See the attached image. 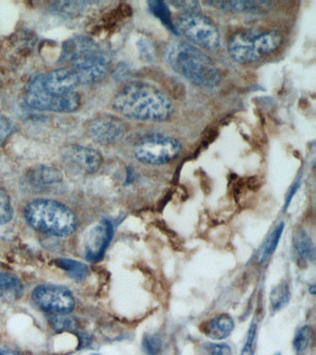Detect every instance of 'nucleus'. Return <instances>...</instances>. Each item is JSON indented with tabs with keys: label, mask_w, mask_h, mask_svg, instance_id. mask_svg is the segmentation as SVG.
<instances>
[{
	"label": "nucleus",
	"mask_w": 316,
	"mask_h": 355,
	"mask_svg": "<svg viewBox=\"0 0 316 355\" xmlns=\"http://www.w3.org/2000/svg\"><path fill=\"white\" fill-rule=\"evenodd\" d=\"M113 107L122 116L140 121H166L174 113L170 97L157 86L141 80L124 85L113 97Z\"/></svg>",
	"instance_id": "f257e3e1"
},
{
	"label": "nucleus",
	"mask_w": 316,
	"mask_h": 355,
	"mask_svg": "<svg viewBox=\"0 0 316 355\" xmlns=\"http://www.w3.org/2000/svg\"><path fill=\"white\" fill-rule=\"evenodd\" d=\"M165 58L174 71L199 87L215 88L220 85L222 74L217 64L190 42L172 40L165 47Z\"/></svg>",
	"instance_id": "f03ea898"
},
{
	"label": "nucleus",
	"mask_w": 316,
	"mask_h": 355,
	"mask_svg": "<svg viewBox=\"0 0 316 355\" xmlns=\"http://www.w3.org/2000/svg\"><path fill=\"white\" fill-rule=\"evenodd\" d=\"M24 216L33 229L45 234L66 237L76 229V216L73 211L55 200H34L27 205Z\"/></svg>",
	"instance_id": "7ed1b4c3"
},
{
	"label": "nucleus",
	"mask_w": 316,
	"mask_h": 355,
	"mask_svg": "<svg viewBox=\"0 0 316 355\" xmlns=\"http://www.w3.org/2000/svg\"><path fill=\"white\" fill-rule=\"evenodd\" d=\"M282 43L283 36L278 31L244 30L230 37L227 49L235 62L249 64L276 51Z\"/></svg>",
	"instance_id": "20e7f679"
},
{
	"label": "nucleus",
	"mask_w": 316,
	"mask_h": 355,
	"mask_svg": "<svg viewBox=\"0 0 316 355\" xmlns=\"http://www.w3.org/2000/svg\"><path fill=\"white\" fill-rule=\"evenodd\" d=\"M176 32L185 36L190 44L201 49L216 51L221 47V35L212 19L199 12L183 13L176 19Z\"/></svg>",
	"instance_id": "39448f33"
},
{
	"label": "nucleus",
	"mask_w": 316,
	"mask_h": 355,
	"mask_svg": "<svg viewBox=\"0 0 316 355\" xmlns=\"http://www.w3.org/2000/svg\"><path fill=\"white\" fill-rule=\"evenodd\" d=\"M181 151L182 144L176 138L163 133L152 132L137 141L134 155L141 163L162 166L176 159Z\"/></svg>",
	"instance_id": "423d86ee"
},
{
	"label": "nucleus",
	"mask_w": 316,
	"mask_h": 355,
	"mask_svg": "<svg viewBox=\"0 0 316 355\" xmlns=\"http://www.w3.org/2000/svg\"><path fill=\"white\" fill-rule=\"evenodd\" d=\"M26 102L30 107L37 110L52 111V112H74L81 105V96L77 92L57 96L47 92L41 83V76L38 75L29 82L26 90Z\"/></svg>",
	"instance_id": "0eeeda50"
},
{
	"label": "nucleus",
	"mask_w": 316,
	"mask_h": 355,
	"mask_svg": "<svg viewBox=\"0 0 316 355\" xmlns=\"http://www.w3.org/2000/svg\"><path fill=\"white\" fill-rule=\"evenodd\" d=\"M33 300L40 309L51 313H69L76 305L71 291L57 285L38 286L33 291Z\"/></svg>",
	"instance_id": "6e6552de"
},
{
	"label": "nucleus",
	"mask_w": 316,
	"mask_h": 355,
	"mask_svg": "<svg viewBox=\"0 0 316 355\" xmlns=\"http://www.w3.org/2000/svg\"><path fill=\"white\" fill-rule=\"evenodd\" d=\"M110 58L101 49L74 61L71 69L78 78L80 85L101 82L110 69Z\"/></svg>",
	"instance_id": "1a4fd4ad"
},
{
	"label": "nucleus",
	"mask_w": 316,
	"mask_h": 355,
	"mask_svg": "<svg viewBox=\"0 0 316 355\" xmlns=\"http://www.w3.org/2000/svg\"><path fill=\"white\" fill-rule=\"evenodd\" d=\"M126 130L124 122L113 115L96 116L88 121L87 124L88 136L101 146H110L120 141Z\"/></svg>",
	"instance_id": "9d476101"
},
{
	"label": "nucleus",
	"mask_w": 316,
	"mask_h": 355,
	"mask_svg": "<svg viewBox=\"0 0 316 355\" xmlns=\"http://www.w3.org/2000/svg\"><path fill=\"white\" fill-rule=\"evenodd\" d=\"M113 237V226L110 220H102L88 232L85 241V257L91 262L103 258Z\"/></svg>",
	"instance_id": "9b49d317"
},
{
	"label": "nucleus",
	"mask_w": 316,
	"mask_h": 355,
	"mask_svg": "<svg viewBox=\"0 0 316 355\" xmlns=\"http://www.w3.org/2000/svg\"><path fill=\"white\" fill-rule=\"evenodd\" d=\"M63 158L72 168L83 173L92 174L102 165V155L98 150L81 146L66 147L63 152Z\"/></svg>",
	"instance_id": "f8f14e48"
},
{
	"label": "nucleus",
	"mask_w": 316,
	"mask_h": 355,
	"mask_svg": "<svg viewBox=\"0 0 316 355\" xmlns=\"http://www.w3.org/2000/svg\"><path fill=\"white\" fill-rule=\"evenodd\" d=\"M40 76L43 88L57 96L72 93L80 85L78 78L71 68L55 69Z\"/></svg>",
	"instance_id": "ddd939ff"
},
{
	"label": "nucleus",
	"mask_w": 316,
	"mask_h": 355,
	"mask_svg": "<svg viewBox=\"0 0 316 355\" xmlns=\"http://www.w3.org/2000/svg\"><path fill=\"white\" fill-rule=\"evenodd\" d=\"M99 44L88 36H74L63 44L60 62L73 63L84 55L99 50Z\"/></svg>",
	"instance_id": "4468645a"
},
{
	"label": "nucleus",
	"mask_w": 316,
	"mask_h": 355,
	"mask_svg": "<svg viewBox=\"0 0 316 355\" xmlns=\"http://www.w3.org/2000/svg\"><path fill=\"white\" fill-rule=\"evenodd\" d=\"M235 329V322L227 313L215 316L202 324L201 330L210 340H222L231 335Z\"/></svg>",
	"instance_id": "2eb2a0df"
},
{
	"label": "nucleus",
	"mask_w": 316,
	"mask_h": 355,
	"mask_svg": "<svg viewBox=\"0 0 316 355\" xmlns=\"http://www.w3.org/2000/svg\"><path fill=\"white\" fill-rule=\"evenodd\" d=\"M204 4L227 12L249 14L263 13L270 7L267 1H206Z\"/></svg>",
	"instance_id": "dca6fc26"
},
{
	"label": "nucleus",
	"mask_w": 316,
	"mask_h": 355,
	"mask_svg": "<svg viewBox=\"0 0 316 355\" xmlns=\"http://www.w3.org/2000/svg\"><path fill=\"white\" fill-rule=\"evenodd\" d=\"M30 183L34 186H46L59 183L63 180V173L56 168L48 166H40L30 171L28 174Z\"/></svg>",
	"instance_id": "f3484780"
},
{
	"label": "nucleus",
	"mask_w": 316,
	"mask_h": 355,
	"mask_svg": "<svg viewBox=\"0 0 316 355\" xmlns=\"http://www.w3.org/2000/svg\"><path fill=\"white\" fill-rule=\"evenodd\" d=\"M285 224L279 223L273 230V232L266 238L265 243L259 247L255 254L254 259L257 263H265L273 255L276 251L280 240H281L283 232H284Z\"/></svg>",
	"instance_id": "a211bd4d"
},
{
	"label": "nucleus",
	"mask_w": 316,
	"mask_h": 355,
	"mask_svg": "<svg viewBox=\"0 0 316 355\" xmlns=\"http://www.w3.org/2000/svg\"><path fill=\"white\" fill-rule=\"evenodd\" d=\"M24 294V285L15 275L0 273V297L9 301L20 299Z\"/></svg>",
	"instance_id": "6ab92c4d"
},
{
	"label": "nucleus",
	"mask_w": 316,
	"mask_h": 355,
	"mask_svg": "<svg viewBox=\"0 0 316 355\" xmlns=\"http://www.w3.org/2000/svg\"><path fill=\"white\" fill-rule=\"evenodd\" d=\"M57 266L67 273L68 276L77 282H82L90 275V268L85 263L70 258H59L55 261Z\"/></svg>",
	"instance_id": "aec40b11"
},
{
	"label": "nucleus",
	"mask_w": 316,
	"mask_h": 355,
	"mask_svg": "<svg viewBox=\"0 0 316 355\" xmlns=\"http://www.w3.org/2000/svg\"><path fill=\"white\" fill-rule=\"evenodd\" d=\"M293 245L299 257L309 261L315 260V245L304 230H298L294 233Z\"/></svg>",
	"instance_id": "412c9836"
},
{
	"label": "nucleus",
	"mask_w": 316,
	"mask_h": 355,
	"mask_svg": "<svg viewBox=\"0 0 316 355\" xmlns=\"http://www.w3.org/2000/svg\"><path fill=\"white\" fill-rule=\"evenodd\" d=\"M49 321L57 332H77L78 320L69 313H49Z\"/></svg>",
	"instance_id": "4be33fe9"
},
{
	"label": "nucleus",
	"mask_w": 316,
	"mask_h": 355,
	"mask_svg": "<svg viewBox=\"0 0 316 355\" xmlns=\"http://www.w3.org/2000/svg\"><path fill=\"white\" fill-rule=\"evenodd\" d=\"M90 2L85 1H59L51 5V10L58 15L68 17H76L84 12Z\"/></svg>",
	"instance_id": "5701e85b"
},
{
	"label": "nucleus",
	"mask_w": 316,
	"mask_h": 355,
	"mask_svg": "<svg viewBox=\"0 0 316 355\" xmlns=\"http://www.w3.org/2000/svg\"><path fill=\"white\" fill-rule=\"evenodd\" d=\"M290 291L287 282H281L271 291L270 304L273 312H278L288 304Z\"/></svg>",
	"instance_id": "b1692460"
},
{
	"label": "nucleus",
	"mask_w": 316,
	"mask_h": 355,
	"mask_svg": "<svg viewBox=\"0 0 316 355\" xmlns=\"http://www.w3.org/2000/svg\"><path fill=\"white\" fill-rule=\"evenodd\" d=\"M149 5L152 13H153L157 18H159L163 24H165L172 32L177 33L176 26H174L173 21H172L170 10H169L168 6L166 3L151 1L149 2Z\"/></svg>",
	"instance_id": "393cba45"
},
{
	"label": "nucleus",
	"mask_w": 316,
	"mask_h": 355,
	"mask_svg": "<svg viewBox=\"0 0 316 355\" xmlns=\"http://www.w3.org/2000/svg\"><path fill=\"white\" fill-rule=\"evenodd\" d=\"M13 214L15 212L10 196L4 188L0 187V226L12 220Z\"/></svg>",
	"instance_id": "a878e982"
},
{
	"label": "nucleus",
	"mask_w": 316,
	"mask_h": 355,
	"mask_svg": "<svg viewBox=\"0 0 316 355\" xmlns=\"http://www.w3.org/2000/svg\"><path fill=\"white\" fill-rule=\"evenodd\" d=\"M142 349L147 355H160L163 341L159 335L146 334L142 340Z\"/></svg>",
	"instance_id": "bb28decb"
},
{
	"label": "nucleus",
	"mask_w": 316,
	"mask_h": 355,
	"mask_svg": "<svg viewBox=\"0 0 316 355\" xmlns=\"http://www.w3.org/2000/svg\"><path fill=\"white\" fill-rule=\"evenodd\" d=\"M310 329L309 326H303L297 331L293 340V347L297 352H303L309 344Z\"/></svg>",
	"instance_id": "cd10ccee"
},
{
	"label": "nucleus",
	"mask_w": 316,
	"mask_h": 355,
	"mask_svg": "<svg viewBox=\"0 0 316 355\" xmlns=\"http://www.w3.org/2000/svg\"><path fill=\"white\" fill-rule=\"evenodd\" d=\"M15 130V126L13 122L7 116L0 114V146L6 143Z\"/></svg>",
	"instance_id": "c85d7f7f"
},
{
	"label": "nucleus",
	"mask_w": 316,
	"mask_h": 355,
	"mask_svg": "<svg viewBox=\"0 0 316 355\" xmlns=\"http://www.w3.org/2000/svg\"><path fill=\"white\" fill-rule=\"evenodd\" d=\"M257 324L252 323L249 327L248 338H247L245 345H244L240 355H255L254 344L256 340Z\"/></svg>",
	"instance_id": "c756f323"
},
{
	"label": "nucleus",
	"mask_w": 316,
	"mask_h": 355,
	"mask_svg": "<svg viewBox=\"0 0 316 355\" xmlns=\"http://www.w3.org/2000/svg\"><path fill=\"white\" fill-rule=\"evenodd\" d=\"M169 4L182 10L183 13L199 12L201 6L198 1H172Z\"/></svg>",
	"instance_id": "7c9ffc66"
},
{
	"label": "nucleus",
	"mask_w": 316,
	"mask_h": 355,
	"mask_svg": "<svg viewBox=\"0 0 316 355\" xmlns=\"http://www.w3.org/2000/svg\"><path fill=\"white\" fill-rule=\"evenodd\" d=\"M206 351L208 355H232L230 347L223 343H208Z\"/></svg>",
	"instance_id": "2f4dec72"
},
{
	"label": "nucleus",
	"mask_w": 316,
	"mask_h": 355,
	"mask_svg": "<svg viewBox=\"0 0 316 355\" xmlns=\"http://www.w3.org/2000/svg\"><path fill=\"white\" fill-rule=\"evenodd\" d=\"M140 53L146 60H152L154 58V51L149 41L141 40L140 42Z\"/></svg>",
	"instance_id": "473e14b6"
},
{
	"label": "nucleus",
	"mask_w": 316,
	"mask_h": 355,
	"mask_svg": "<svg viewBox=\"0 0 316 355\" xmlns=\"http://www.w3.org/2000/svg\"><path fill=\"white\" fill-rule=\"evenodd\" d=\"M299 186V183H295V184H294L292 189H291L290 193H288L287 201H285V208H287V207H288V205H290L291 199L293 198L294 194H295L296 191L298 190Z\"/></svg>",
	"instance_id": "72a5a7b5"
},
{
	"label": "nucleus",
	"mask_w": 316,
	"mask_h": 355,
	"mask_svg": "<svg viewBox=\"0 0 316 355\" xmlns=\"http://www.w3.org/2000/svg\"><path fill=\"white\" fill-rule=\"evenodd\" d=\"M0 355H22L18 352L13 351V349H7L0 348Z\"/></svg>",
	"instance_id": "f704fd0d"
},
{
	"label": "nucleus",
	"mask_w": 316,
	"mask_h": 355,
	"mask_svg": "<svg viewBox=\"0 0 316 355\" xmlns=\"http://www.w3.org/2000/svg\"><path fill=\"white\" fill-rule=\"evenodd\" d=\"M309 291H310V294H312V295H315V285L310 286V287L309 288Z\"/></svg>",
	"instance_id": "c9c22d12"
},
{
	"label": "nucleus",
	"mask_w": 316,
	"mask_h": 355,
	"mask_svg": "<svg viewBox=\"0 0 316 355\" xmlns=\"http://www.w3.org/2000/svg\"><path fill=\"white\" fill-rule=\"evenodd\" d=\"M276 355H280V354H276Z\"/></svg>",
	"instance_id": "e433bc0d"
}]
</instances>
